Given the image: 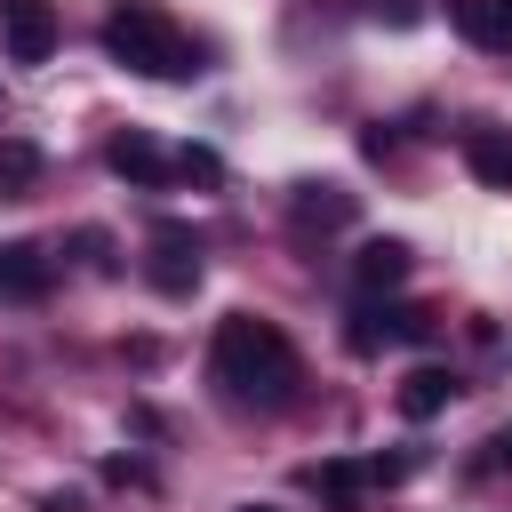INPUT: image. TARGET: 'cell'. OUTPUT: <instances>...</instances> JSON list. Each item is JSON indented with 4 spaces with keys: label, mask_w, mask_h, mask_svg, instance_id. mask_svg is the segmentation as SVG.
I'll use <instances>...</instances> for the list:
<instances>
[{
    "label": "cell",
    "mask_w": 512,
    "mask_h": 512,
    "mask_svg": "<svg viewBox=\"0 0 512 512\" xmlns=\"http://www.w3.org/2000/svg\"><path fill=\"white\" fill-rule=\"evenodd\" d=\"M408 240H360V256H352V288L360 296H392V288H408Z\"/></svg>",
    "instance_id": "9"
},
{
    "label": "cell",
    "mask_w": 512,
    "mask_h": 512,
    "mask_svg": "<svg viewBox=\"0 0 512 512\" xmlns=\"http://www.w3.org/2000/svg\"><path fill=\"white\" fill-rule=\"evenodd\" d=\"M48 288H56L48 248H32V240H0V304H40Z\"/></svg>",
    "instance_id": "7"
},
{
    "label": "cell",
    "mask_w": 512,
    "mask_h": 512,
    "mask_svg": "<svg viewBox=\"0 0 512 512\" xmlns=\"http://www.w3.org/2000/svg\"><path fill=\"white\" fill-rule=\"evenodd\" d=\"M80 248H88V264H96V272H112V240H104V232H80Z\"/></svg>",
    "instance_id": "16"
},
{
    "label": "cell",
    "mask_w": 512,
    "mask_h": 512,
    "mask_svg": "<svg viewBox=\"0 0 512 512\" xmlns=\"http://www.w3.org/2000/svg\"><path fill=\"white\" fill-rule=\"evenodd\" d=\"M448 24L472 48H512V8L504 0H448Z\"/></svg>",
    "instance_id": "10"
},
{
    "label": "cell",
    "mask_w": 512,
    "mask_h": 512,
    "mask_svg": "<svg viewBox=\"0 0 512 512\" xmlns=\"http://www.w3.org/2000/svg\"><path fill=\"white\" fill-rule=\"evenodd\" d=\"M504 8H512V0H504Z\"/></svg>",
    "instance_id": "20"
},
{
    "label": "cell",
    "mask_w": 512,
    "mask_h": 512,
    "mask_svg": "<svg viewBox=\"0 0 512 512\" xmlns=\"http://www.w3.org/2000/svg\"><path fill=\"white\" fill-rule=\"evenodd\" d=\"M488 448H496V464H504V472H512V424H504V432H496V440H488Z\"/></svg>",
    "instance_id": "18"
},
{
    "label": "cell",
    "mask_w": 512,
    "mask_h": 512,
    "mask_svg": "<svg viewBox=\"0 0 512 512\" xmlns=\"http://www.w3.org/2000/svg\"><path fill=\"white\" fill-rule=\"evenodd\" d=\"M232 512H272V504H232Z\"/></svg>",
    "instance_id": "19"
},
{
    "label": "cell",
    "mask_w": 512,
    "mask_h": 512,
    "mask_svg": "<svg viewBox=\"0 0 512 512\" xmlns=\"http://www.w3.org/2000/svg\"><path fill=\"white\" fill-rule=\"evenodd\" d=\"M32 184H40V144L0 136V192H32Z\"/></svg>",
    "instance_id": "14"
},
{
    "label": "cell",
    "mask_w": 512,
    "mask_h": 512,
    "mask_svg": "<svg viewBox=\"0 0 512 512\" xmlns=\"http://www.w3.org/2000/svg\"><path fill=\"white\" fill-rule=\"evenodd\" d=\"M296 224H352V192L344 184H296Z\"/></svg>",
    "instance_id": "13"
},
{
    "label": "cell",
    "mask_w": 512,
    "mask_h": 512,
    "mask_svg": "<svg viewBox=\"0 0 512 512\" xmlns=\"http://www.w3.org/2000/svg\"><path fill=\"white\" fill-rule=\"evenodd\" d=\"M144 248H152V264H144V280H152L160 296H192V288H200V232H192V224H176V216H160V224L144 232Z\"/></svg>",
    "instance_id": "3"
},
{
    "label": "cell",
    "mask_w": 512,
    "mask_h": 512,
    "mask_svg": "<svg viewBox=\"0 0 512 512\" xmlns=\"http://www.w3.org/2000/svg\"><path fill=\"white\" fill-rule=\"evenodd\" d=\"M456 392H464V384H456V368H408V384H400V416H416V424H424V416H440Z\"/></svg>",
    "instance_id": "12"
},
{
    "label": "cell",
    "mask_w": 512,
    "mask_h": 512,
    "mask_svg": "<svg viewBox=\"0 0 512 512\" xmlns=\"http://www.w3.org/2000/svg\"><path fill=\"white\" fill-rule=\"evenodd\" d=\"M0 48H8V64H48L56 0H0Z\"/></svg>",
    "instance_id": "5"
},
{
    "label": "cell",
    "mask_w": 512,
    "mask_h": 512,
    "mask_svg": "<svg viewBox=\"0 0 512 512\" xmlns=\"http://www.w3.org/2000/svg\"><path fill=\"white\" fill-rule=\"evenodd\" d=\"M104 56L144 72V80H192L200 72V48L184 40V24L160 8V0H112L104 16Z\"/></svg>",
    "instance_id": "2"
},
{
    "label": "cell",
    "mask_w": 512,
    "mask_h": 512,
    "mask_svg": "<svg viewBox=\"0 0 512 512\" xmlns=\"http://www.w3.org/2000/svg\"><path fill=\"white\" fill-rule=\"evenodd\" d=\"M40 512H80V488H48V496H40Z\"/></svg>",
    "instance_id": "17"
},
{
    "label": "cell",
    "mask_w": 512,
    "mask_h": 512,
    "mask_svg": "<svg viewBox=\"0 0 512 512\" xmlns=\"http://www.w3.org/2000/svg\"><path fill=\"white\" fill-rule=\"evenodd\" d=\"M104 160H112V176H128V184H144V192H160L176 168H168V152L144 136V128H120L112 144H104Z\"/></svg>",
    "instance_id": "8"
},
{
    "label": "cell",
    "mask_w": 512,
    "mask_h": 512,
    "mask_svg": "<svg viewBox=\"0 0 512 512\" xmlns=\"http://www.w3.org/2000/svg\"><path fill=\"white\" fill-rule=\"evenodd\" d=\"M432 320L416 312V304H392V296H360V312H352V352H384V344H416Z\"/></svg>",
    "instance_id": "6"
},
{
    "label": "cell",
    "mask_w": 512,
    "mask_h": 512,
    "mask_svg": "<svg viewBox=\"0 0 512 512\" xmlns=\"http://www.w3.org/2000/svg\"><path fill=\"white\" fill-rule=\"evenodd\" d=\"M168 168H176V176H192V184H216V176H224V160H216L208 144H184V152H168Z\"/></svg>",
    "instance_id": "15"
},
{
    "label": "cell",
    "mask_w": 512,
    "mask_h": 512,
    "mask_svg": "<svg viewBox=\"0 0 512 512\" xmlns=\"http://www.w3.org/2000/svg\"><path fill=\"white\" fill-rule=\"evenodd\" d=\"M464 168L496 192H512V128H464Z\"/></svg>",
    "instance_id": "11"
},
{
    "label": "cell",
    "mask_w": 512,
    "mask_h": 512,
    "mask_svg": "<svg viewBox=\"0 0 512 512\" xmlns=\"http://www.w3.org/2000/svg\"><path fill=\"white\" fill-rule=\"evenodd\" d=\"M400 472H408V456H344V464H312L304 488L328 496L336 512H360V496H368V488H392Z\"/></svg>",
    "instance_id": "4"
},
{
    "label": "cell",
    "mask_w": 512,
    "mask_h": 512,
    "mask_svg": "<svg viewBox=\"0 0 512 512\" xmlns=\"http://www.w3.org/2000/svg\"><path fill=\"white\" fill-rule=\"evenodd\" d=\"M208 376H216V392L232 408H288L296 384H304V360H296V344L272 320L224 312L216 320V344H208Z\"/></svg>",
    "instance_id": "1"
}]
</instances>
